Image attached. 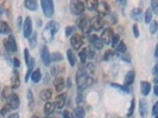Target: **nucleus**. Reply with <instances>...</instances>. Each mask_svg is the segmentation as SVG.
<instances>
[{"mask_svg":"<svg viewBox=\"0 0 158 118\" xmlns=\"http://www.w3.org/2000/svg\"><path fill=\"white\" fill-rule=\"evenodd\" d=\"M47 118H51V117H47Z\"/></svg>","mask_w":158,"mask_h":118,"instance_id":"680f3d73","label":"nucleus"},{"mask_svg":"<svg viewBox=\"0 0 158 118\" xmlns=\"http://www.w3.org/2000/svg\"><path fill=\"white\" fill-rule=\"evenodd\" d=\"M90 23H92V29H94L95 31H100L103 27V20H102V18H100V17L94 18Z\"/></svg>","mask_w":158,"mask_h":118,"instance_id":"ddd939ff","label":"nucleus"},{"mask_svg":"<svg viewBox=\"0 0 158 118\" xmlns=\"http://www.w3.org/2000/svg\"><path fill=\"white\" fill-rule=\"evenodd\" d=\"M11 86L12 89H17V87H19L20 85V79H19V73L15 71V73H13V76H12V78H11Z\"/></svg>","mask_w":158,"mask_h":118,"instance_id":"a211bd4d","label":"nucleus"},{"mask_svg":"<svg viewBox=\"0 0 158 118\" xmlns=\"http://www.w3.org/2000/svg\"><path fill=\"white\" fill-rule=\"evenodd\" d=\"M142 14H143V12L140 8H135V10H132V12H131V16H132V18H133L135 20H140Z\"/></svg>","mask_w":158,"mask_h":118,"instance_id":"bb28decb","label":"nucleus"},{"mask_svg":"<svg viewBox=\"0 0 158 118\" xmlns=\"http://www.w3.org/2000/svg\"><path fill=\"white\" fill-rule=\"evenodd\" d=\"M17 27L22 29V17H18V19H17Z\"/></svg>","mask_w":158,"mask_h":118,"instance_id":"864d4df0","label":"nucleus"},{"mask_svg":"<svg viewBox=\"0 0 158 118\" xmlns=\"http://www.w3.org/2000/svg\"><path fill=\"white\" fill-rule=\"evenodd\" d=\"M27 99H29V106H30V109H33V105H35V101H33V96H32V91L31 90H29L27 91Z\"/></svg>","mask_w":158,"mask_h":118,"instance_id":"f704fd0d","label":"nucleus"},{"mask_svg":"<svg viewBox=\"0 0 158 118\" xmlns=\"http://www.w3.org/2000/svg\"><path fill=\"white\" fill-rule=\"evenodd\" d=\"M98 38H99V37H96L95 34H89V41H90L92 44H93V43H94V41L98 39Z\"/></svg>","mask_w":158,"mask_h":118,"instance_id":"8fccbe9b","label":"nucleus"},{"mask_svg":"<svg viewBox=\"0 0 158 118\" xmlns=\"http://www.w3.org/2000/svg\"><path fill=\"white\" fill-rule=\"evenodd\" d=\"M85 116H86V111L82 108H76L74 112V118H85Z\"/></svg>","mask_w":158,"mask_h":118,"instance_id":"c85d7f7f","label":"nucleus"},{"mask_svg":"<svg viewBox=\"0 0 158 118\" xmlns=\"http://www.w3.org/2000/svg\"><path fill=\"white\" fill-rule=\"evenodd\" d=\"M80 60H81V64H86V59H87V48H82V51H80L79 53Z\"/></svg>","mask_w":158,"mask_h":118,"instance_id":"2f4dec72","label":"nucleus"},{"mask_svg":"<svg viewBox=\"0 0 158 118\" xmlns=\"http://www.w3.org/2000/svg\"><path fill=\"white\" fill-rule=\"evenodd\" d=\"M11 94H12V92H11V89H10V87H4L2 92H1V98H2L4 101H7Z\"/></svg>","mask_w":158,"mask_h":118,"instance_id":"7c9ffc66","label":"nucleus"},{"mask_svg":"<svg viewBox=\"0 0 158 118\" xmlns=\"http://www.w3.org/2000/svg\"><path fill=\"white\" fill-rule=\"evenodd\" d=\"M70 44L74 50H80L83 45V37L79 33H74L70 37Z\"/></svg>","mask_w":158,"mask_h":118,"instance_id":"0eeeda50","label":"nucleus"},{"mask_svg":"<svg viewBox=\"0 0 158 118\" xmlns=\"http://www.w3.org/2000/svg\"><path fill=\"white\" fill-rule=\"evenodd\" d=\"M112 55H113V52H112V51H107V52H106V55H105V59H106V60H108V59H110V57L112 58Z\"/></svg>","mask_w":158,"mask_h":118,"instance_id":"603ef678","label":"nucleus"},{"mask_svg":"<svg viewBox=\"0 0 158 118\" xmlns=\"http://www.w3.org/2000/svg\"><path fill=\"white\" fill-rule=\"evenodd\" d=\"M77 26H79L80 30H82V32H85V33H87V34L90 33L92 23H90V20L88 19L87 16L82 14V16L80 17L79 19H77Z\"/></svg>","mask_w":158,"mask_h":118,"instance_id":"f03ea898","label":"nucleus"},{"mask_svg":"<svg viewBox=\"0 0 158 118\" xmlns=\"http://www.w3.org/2000/svg\"><path fill=\"white\" fill-rule=\"evenodd\" d=\"M96 11L99 13L100 18H103L105 16H108L110 12H111V8L108 6V4L106 1H98V7H96Z\"/></svg>","mask_w":158,"mask_h":118,"instance_id":"423d86ee","label":"nucleus"},{"mask_svg":"<svg viewBox=\"0 0 158 118\" xmlns=\"http://www.w3.org/2000/svg\"><path fill=\"white\" fill-rule=\"evenodd\" d=\"M157 29H158V23L157 21H151V25H150V32L152 34H155L156 32H157Z\"/></svg>","mask_w":158,"mask_h":118,"instance_id":"58836bf2","label":"nucleus"},{"mask_svg":"<svg viewBox=\"0 0 158 118\" xmlns=\"http://www.w3.org/2000/svg\"><path fill=\"white\" fill-rule=\"evenodd\" d=\"M54 86H55V90L57 92H61L64 89V86H65L63 77H56V78L54 79Z\"/></svg>","mask_w":158,"mask_h":118,"instance_id":"f8f14e48","label":"nucleus"},{"mask_svg":"<svg viewBox=\"0 0 158 118\" xmlns=\"http://www.w3.org/2000/svg\"><path fill=\"white\" fill-rule=\"evenodd\" d=\"M135 99H133V101H132V103H131V108L128 109L127 116H132V115H133V111H135Z\"/></svg>","mask_w":158,"mask_h":118,"instance_id":"37998d69","label":"nucleus"},{"mask_svg":"<svg viewBox=\"0 0 158 118\" xmlns=\"http://www.w3.org/2000/svg\"><path fill=\"white\" fill-rule=\"evenodd\" d=\"M40 58H42V62L44 63L45 66H49L51 60H50V52H49V48L47 45H43L40 48Z\"/></svg>","mask_w":158,"mask_h":118,"instance_id":"9d476101","label":"nucleus"},{"mask_svg":"<svg viewBox=\"0 0 158 118\" xmlns=\"http://www.w3.org/2000/svg\"><path fill=\"white\" fill-rule=\"evenodd\" d=\"M29 40H30V45H31V47L36 46V45H37V33H36V32L32 33L31 36H30V38H29Z\"/></svg>","mask_w":158,"mask_h":118,"instance_id":"72a5a7b5","label":"nucleus"},{"mask_svg":"<svg viewBox=\"0 0 158 118\" xmlns=\"http://www.w3.org/2000/svg\"><path fill=\"white\" fill-rule=\"evenodd\" d=\"M133 33H135V37L138 38L139 37V30H138V25H133Z\"/></svg>","mask_w":158,"mask_h":118,"instance_id":"49530a36","label":"nucleus"},{"mask_svg":"<svg viewBox=\"0 0 158 118\" xmlns=\"http://www.w3.org/2000/svg\"><path fill=\"white\" fill-rule=\"evenodd\" d=\"M119 39H120V38H119V36L114 34V36H113V38H112V40H111L112 46H114V47L117 46V45L119 44Z\"/></svg>","mask_w":158,"mask_h":118,"instance_id":"79ce46f5","label":"nucleus"},{"mask_svg":"<svg viewBox=\"0 0 158 118\" xmlns=\"http://www.w3.org/2000/svg\"><path fill=\"white\" fill-rule=\"evenodd\" d=\"M74 33H75V27H74V26H68V27L65 29V36H67V37H71Z\"/></svg>","mask_w":158,"mask_h":118,"instance_id":"ea45409f","label":"nucleus"},{"mask_svg":"<svg viewBox=\"0 0 158 118\" xmlns=\"http://www.w3.org/2000/svg\"><path fill=\"white\" fill-rule=\"evenodd\" d=\"M112 87H114V89H117L119 90L120 92H124V93H130V89L125 85H119V84H111Z\"/></svg>","mask_w":158,"mask_h":118,"instance_id":"cd10ccee","label":"nucleus"},{"mask_svg":"<svg viewBox=\"0 0 158 118\" xmlns=\"http://www.w3.org/2000/svg\"><path fill=\"white\" fill-rule=\"evenodd\" d=\"M24 6L27 8L29 11H36L37 7H38V2L35 1V0H26L24 2Z\"/></svg>","mask_w":158,"mask_h":118,"instance_id":"aec40b11","label":"nucleus"},{"mask_svg":"<svg viewBox=\"0 0 158 118\" xmlns=\"http://www.w3.org/2000/svg\"><path fill=\"white\" fill-rule=\"evenodd\" d=\"M11 33V27L6 21H0V34H8Z\"/></svg>","mask_w":158,"mask_h":118,"instance_id":"4be33fe9","label":"nucleus"},{"mask_svg":"<svg viewBox=\"0 0 158 118\" xmlns=\"http://www.w3.org/2000/svg\"><path fill=\"white\" fill-rule=\"evenodd\" d=\"M40 6H42V10H43V13L45 14V17L48 18H51L54 16V2L51 0H43L40 1Z\"/></svg>","mask_w":158,"mask_h":118,"instance_id":"7ed1b4c3","label":"nucleus"},{"mask_svg":"<svg viewBox=\"0 0 158 118\" xmlns=\"http://www.w3.org/2000/svg\"><path fill=\"white\" fill-rule=\"evenodd\" d=\"M6 105L8 106L10 110H17L20 105V99H19V96L16 93H12L10 96L7 101H6Z\"/></svg>","mask_w":158,"mask_h":118,"instance_id":"39448f33","label":"nucleus"},{"mask_svg":"<svg viewBox=\"0 0 158 118\" xmlns=\"http://www.w3.org/2000/svg\"><path fill=\"white\" fill-rule=\"evenodd\" d=\"M51 97H52V91H51V90L45 89V90H42V91H40V98L42 101H49Z\"/></svg>","mask_w":158,"mask_h":118,"instance_id":"412c9836","label":"nucleus"},{"mask_svg":"<svg viewBox=\"0 0 158 118\" xmlns=\"http://www.w3.org/2000/svg\"><path fill=\"white\" fill-rule=\"evenodd\" d=\"M62 59H63V55L60 52H54L52 55H50V60H52V62H60Z\"/></svg>","mask_w":158,"mask_h":118,"instance_id":"473e14b6","label":"nucleus"},{"mask_svg":"<svg viewBox=\"0 0 158 118\" xmlns=\"http://www.w3.org/2000/svg\"><path fill=\"white\" fill-rule=\"evenodd\" d=\"M85 6H87V8L89 11H96L98 1H96V0H88V1L85 2Z\"/></svg>","mask_w":158,"mask_h":118,"instance_id":"a878e982","label":"nucleus"},{"mask_svg":"<svg viewBox=\"0 0 158 118\" xmlns=\"http://www.w3.org/2000/svg\"><path fill=\"white\" fill-rule=\"evenodd\" d=\"M4 45L6 47V50L10 51V52H17V50H18V46H17V43H16V39H15V37L13 36H10L8 37V39L4 40Z\"/></svg>","mask_w":158,"mask_h":118,"instance_id":"6e6552de","label":"nucleus"},{"mask_svg":"<svg viewBox=\"0 0 158 118\" xmlns=\"http://www.w3.org/2000/svg\"><path fill=\"white\" fill-rule=\"evenodd\" d=\"M82 99H83V96H82V94H81V92H80L79 97H77V99H76V103H77V104H80V103H81V101H82Z\"/></svg>","mask_w":158,"mask_h":118,"instance_id":"4d7b16f0","label":"nucleus"},{"mask_svg":"<svg viewBox=\"0 0 158 118\" xmlns=\"http://www.w3.org/2000/svg\"><path fill=\"white\" fill-rule=\"evenodd\" d=\"M13 65H15V67H19V66H20V62H19L18 58H15V59H13Z\"/></svg>","mask_w":158,"mask_h":118,"instance_id":"3c124183","label":"nucleus"},{"mask_svg":"<svg viewBox=\"0 0 158 118\" xmlns=\"http://www.w3.org/2000/svg\"><path fill=\"white\" fill-rule=\"evenodd\" d=\"M93 84V78L92 77H89V78H87L82 84H80V85H77V90H79V92H81V91H83L85 89H87V87H89L90 85Z\"/></svg>","mask_w":158,"mask_h":118,"instance_id":"5701e85b","label":"nucleus"},{"mask_svg":"<svg viewBox=\"0 0 158 118\" xmlns=\"http://www.w3.org/2000/svg\"><path fill=\"white\" fill-rule=\"evenodd\" d=\"M140 90H142L143 96H149L151 91V84L149 82H142L140 84Z\"/></svg>","mask_w":158,"mask_h":118,"instance_id":"f3484780","label":"nucleus"},{"mask_svg":"<svg viewBox=\"0 0 158 118\" xmlns=\"http://www.w3.org/2000/svg\"><path fill=\"white\" fill-rule=\"evenodd\" d=\"M31 79H32V82H33V83H40V79H42V73H40V69H36V70L32 71Z\"/></svg>","mask_w":158,"mask_h":118,"instance_id":"b1692460","label":"nucleus"},{"mask_svg":"<svg viewBox=\"0 0 158 118\" xmlns=\"http://www.w3.org/2000/svg\"><path fill=\"white\" fill-rule=\"evenodd\" d=\"M93 45H94L95 48H99V50H101L105 44H103V41L101 39H100V38H98V39H96L94 41V43H93Z\"/></svg>","mask_w":158,"mask_h":118,"instance_id":"4c0bfd02","label":"nucleus"},{"mask_svg":"<svg viewBox=\"0 0 158 118\" xmlns=\"http://www.w3.org/2000/svg\"><path fill=\"white\" fill-rule=\"evenodd\" d=\"M135 71H128L127 74L125 76V79H124V85L125 86H128V85H132L133 82H135Z\"/></svg>","mask_w":158,"mask_h":118,"instance_id":"4468645a","label":"nucleus"},{"mask_svg":"<svg viewBox=\"0 0 158 118\" xmlns=\"http://www.w3.org/2000/svg\"><path fill=\"white\" fill-rule=\"evenodd\" d=\"M118 4H119V5H121V6H126V5H127L126 1H123V0H121V1H118Z\"/></svg>","mask_w":158,"mask_h":118,"instance_id":"bf43d9fd","label":"nucleus"},{"mask_svg":"<svg viewBox=\"0 0 158 118\" xmlns=\"http://www.w3.org/2000/svg\"><path fill=\"white\" fill-rule=\"evenodd\" d=\"M8 111H10V109H8V106H7V105H5V106H4L2 109H1V115H2V116H5V115L7 113Z\"/></svg>","mask_w":158,"mask_h":118,"instance_id":"09e8293b","label":"nucleus"},{"mask_svg":"<svg viewBox=\"0 0 158 118\" xmlns=\"http://www.w3.org/2000/svg\"><path fill=\"white\" fill-rule=\"evenodd\" d=\"M158 113V103H155L153 106H152V115L153 116H157Z\"/></svg>","mask_w":158,"mask_h":118,"instance_id":"a18cd8bd","label":"nucleus"},{"mask_svg":"<svg viewBox=\"0 0 158 118\" xmlns=\"http://www.w3.org/2000/svg\"><path fill=\"white\" fill-rule=\"evenodd\" d=\"M55 109H56L55 103H52V102H47L45 105H44V112H45L47 116H50V115L55 111Z\"/></svg>","mask_w":158,"mask_h":118,"instance_id":"6ab92c4d","label":"nucleus"},{"mask_svg":"<svg viewBox=\"0 0 158 118\" xmlns=\"http://www.w3.org/2000/svg\"><path fill=\"white\" fill-rule=\"evenodd\" d=\"M23 34L25 38H30L32 34V21L30 17H27L23 24Z\"/></svg>","mask_w":158,"mask_h":118,"instance_id":"1a4fd4ad","label":"nucleus"},{"mask_svg":"<svg viewBox=\"0 0 158 118\" xmlns=\"http://www.w3.org/2000/svg\"><path fill=\"white\" fill-rule=\"evenodd\" d=\"M126 44L124 43V41H120L118 45L115 46V50H117V52L118 53H125L126 52Z\"/></svg>","mask_w":158,"mask_h":118,"instance_id":"c756f323","label":"nucleus"},{"mask_svg":"<svg viewBox=\"0 0 158 118\" xmlns=\"http://www.w3.org/2000/svg\"><path fill=\"white\" fill-rule=\"evenodd\" d=\"M85 2L83 1H79V0H75V1H71L70 2V11L71 13L76 14V16H81L85 11Z\"/></svg>","mask_w":158,"mask_h":118,"instance_id":"20e7f679","label":"nucleus"},{"mask_svg":"<svg viewBox=\"0 0 158 118\" xmlns=\"http://www.w3.org/2000/svg\"><path fill=\"white\" fill-rule=\"evenodd\" d=\"M158 72V66L157 65H155V66H153V70H152V73H153V76H155V77H157V73Z\"/></svg>","mask_w":158,"mask_h":118,"instance_id":"6e6d98bb","label":"nucleus"},{"mask_svg":"<svg viewBox=\"0 0 158 118\" xmlns=\"http://www.w3.org/2000/svg\"><path fill=\"white\" fill-rule=\"evenodd\" d=\"M24 58H25V63L26 64L29 63V60H30V53H29V50L27 48L24 50Z\"/></svg>","mask_w":158,"mask_h":118,"instance_id":"c03bdc74","label":"nucleus"},{"mask_svg":"<svg viewBox=\"0 0 158 118\" xmlns=\"http://www.w3.org/2000/svg\"><path fill=\"white\" fill-rule=\"evenodd\" d=\"M58 29H60L58 23H56V21H49L45 25L44 30H43V39L45 40V41H48V43H50L51 40L54 39V37H55V34L58 31Z\"/></svg>","mask_w":158,"mask_h":118,"instance_id":"f257e3e1","label":"nucleus"},{"mask_svg":"<svg viewBox=\"0 0 158 118\" xmlns=\"http://www.w3.org/2000/svg\"><path fill=\"white\" fill-rule=\"evenodd\" d=\"M148 110H149L148 102L145 99H139V112H140L142 117H145L148 115Z\"/></svg>","mask_w":158,"mask_h":118,"instance_id":"2eb2a0df","label":"nucleus"},{"mask_svg":"<svg viewBox=\"0 0 158 118\" xmlns=\"http://www.w3.org/2000/svg\"><path fill=\"white\" fill-rule=\"evenodd\" d=\"M67 57H68V62L70 64V66H74L76 64V55H74V52H73L71 48H69L67 51Z\"/></svg>","mask_w":158,"mask_h":118,"instance_id":"393cba45","label":"nucleus"},{"mask_svg":"<svg viewBox=\"0 0 158 118\" xmlns=\"http://www.w3.org/2000/svg\"><path fill=\"white\" fill-rule=\"evenodd\" d=\"M65 99H67V97H65V94H60V96H57L56 97V102L55 103V106L56 108H58V109H62L64 106V104H65Z\"/></svg>","mask_w":158,"mask_h":118,"instance_id":"dca6fc26","label":"nucleus"},{"mask_svg":"<svg viewBox=\"0 0 158 118\" xmlns=\"http://www.w3.org/2000/svg\"><path fill=\"white\" fill-rule=\"evenodd\" d=\"M151 7H152V11H153V13L158 14V2L156 1V0L151 1Z\"/></svg>","mask_w":158,"mask_h":118,"instance_id":"a19ab883","label":"nucleus"},{"mask_svg":"<svg viewBox=\"0 0 158 118\" xmlns=\"http://www.w3.org/2000/svg\"><path fill=\"white\" fill-rule=\"evenodd\" d=\"M8 118H19V115H18L17 112H15V113H11V115L8 116Z\"/></svg>","mask_w":158,"mask_h":118,"instance_id":"13d9d810","label":"nucleus"},{"mask_svg":"<svg viewBox=\"0 0 158 118\" xmlns=\"http://www.w3.org/2000/svg\"><path fill=\"white\" fill-rule=\"evenodd\" d=\"M119 57H120L121 60H124V62H126V63H131V55H127L126 52H125V53H119Z\"/></svg>","mask_w":158,"mask_h":118,"instance_id":"c9c22d12","label":"nucleus"},{"mask_svg":"<svg viewBox=\"0 0 158 118\" xmlns=\"http://www.w3.org/2000/svg\"><path fill=\"white\" fill-rule=\"evenodd\" d=\"M63 118H73V115H71L70 111L68 110L63 111Z\"/></svg>","mask_w":158,"mask_h":118,"instance_id":"de8ad7c7","label":"nucleus"},{"mask_svg":"<svg viewBox=\"0 0 158 118\" xmlns=\"http://www.w3.org/2000/svg\"><path fill=\"white\" fill-rule=\"evenodd\" d=\"M153 91H155V94H156V96H158V87H157V85L153 87Z\"/></svg>","mask_w":158,"mask_h":118,"instance_id":"052dcab7","label":"nucleus"},{"mask_svg":"<svg viewBox=\"0 0 158 118\" xmlns=\"http://www.w3.org/2000/svg\"><path fill=\"white\" fill-rule=\"evenodd\" d=\"M144 20H145L146 24H149L152 21V12H151L150 10H148V11L145 12V18H144Z\"/></svg>","mask_w":158,"mask_h":118,"instance_id":"e433bc0d","label":"nucleus"},{"mask_svg":"<svg viewBox=\"0 0 158 118\" xmlns=\"http://www.w3.org/2000/svg\"><path fill=\"white\" fill-rule=\"evenodd\" d=\"M94 55H95V53H94V51H89L88 52V50H87V58H94Z\"/></svg>","mask_w":158,"mask_h":118,"instance_id":"5fc2aeb1","label":"nucleus"},{"mask_svg":"<svg viewBox=\"0 0 158 118\" xmlns=\"http://www.w3.org/2000/svg\"><path fill=\"white\" fill-rule=\"evenodd\" d=\"M113 36H114L113 30L112 29H106V30H103L102 36H101L100 39L103 41V44H111V40L113 38Z\"/></svg>","mask_w":158,"mask_h":118,"instance_id":"9b49d317","label":"nucleus"}]
</instances>
